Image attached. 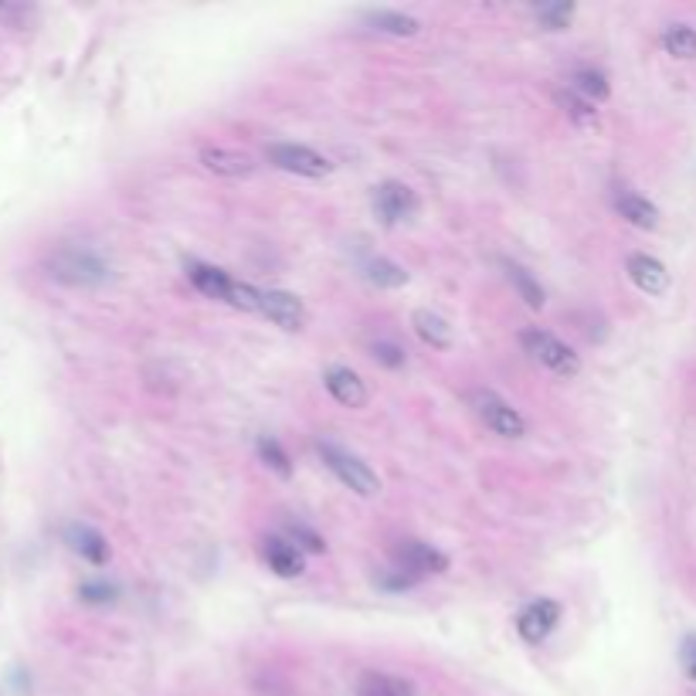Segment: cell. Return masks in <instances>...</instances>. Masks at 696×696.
Instances as JSON below:
<instances>
[{"instance_id":"5b68a950","label":"cell","mask_w":696,"mask_h":696,"mask_svg":"<svg viewBox=\"0 0 696 696\" xmlns=\"http://www.w3.org/2000/svg\"><path fill=\"white\" fill-rule=\"evenodd\" d=\"M269 160L276 163L279 170H286V174L309 177V180H320L333 170V163L326 157H320L316 150H309V146H296V143L269 146Z\"/></svg>"},{"instance_id":"f1b7e54d","label":"cell","mask_w":696,"mask_h":696,"mask_svg":"<svg viewBox=\"0 0 696 696\" xmlns=\"http://www.w3.org/2000/svg\"><path fill=\"white\" fill-rule=\"evenodd\" d=\"M79 595H82L85 601H92V605H102V601H113L116 591L109 588V584H82Z\"/></svg>"},{"instance_id":"ffe728a7","label":"cell","mask_w":696,"mask_h":696,"mask_svg":"<svg viewBox=\"0 0 696 696\" xmlns=\"http://www.w3.org/2000/svg\"><path fill=\"white\" fill-rule=\"evenodd\" d=\"M571 85L581 99L591 102V106H595V102H605L608 92H612L608 89V79L601 72H595V68H578V72L571 75Z\"/></svg>"},{"instance_id":"d4e9b609","label":"cell","mask_w":696,"mask_h":696,"mask_svg":"<svg viewBox=\"0 0 696 696\" xmlns=\"http://www.w3.org/2000/svg\"><path fill=\"white\" fill-rule=\"evenodd\" d=\"M259 455H262L265 466L276 469L279 476H289V472H292V466H289V455L282 452V445L276 442V438L262 435V438H259Z\"/></svg>"},{"instance_id":"44dd1931","label":"cell","mask_w":696,"mask_h":696,"mask_svg":"<svg viewBox=\"0 0 696 696\" xmlns=\"http://www.w3.org/2000/svg\"><path fill=\"white\" fill-rule=\"evenodd\" d=\"M506 276H510V282H513V289L520 292V299L523 303H527L530 309H544V289H540V282L530 276L527 269H520V265H506Z\"/></svg>"},{"instance_id":"52a82bcc","label":"cell","mask_w":696,"mask_h":696,"mask_svg":"<svg viewBox=\"0 0 696 696\" xmlns=\"http://www.w3.org/2000/svg\"><path fill=\"white\" fill-rule=\"evenodd\" d=\"M557 622H561V605H557V601H551V598H540V601H530V605L520 612L517 632L523 635V642L537 646V642H544L547 635L554 632Z\"/></svg>"},{"instance_id":"277c9868","label":"cell","mask_w":696,"mask_h":696,"mask_svg":"<svg viewBox=\"0 0 696 696\" xmlns=\"http://www.w3.org/2000/svg\"><path fill=\"white\" fill-rule=\"evenodd\" d=\"M320 455L343 486H350L360 496H377L381 483H377V476L367 462H360L357 455H350L347 449H337V445H330V442H320Z\"/></svg>"},{"instance_id":"7402d4cb","label":"cell","mask_w":696,"mask_h":696,"mask_svg":"<svg viewBox=\"0 0 696 696\" xmlns=\"http://www.w3.org/2000/svg\"><path fill=\"white\" fill-rule=\"evenodd\" d=\"M367 279L381 289H401L408 282V272L391 259H374L371 265H367Z\"/></svg>"},{"instance_id":"4fadbf2b","label":"cell","mask_w":696,"mask_h":696,"mask_svg":"<svg viewBox=\"0 0 696 696\" xmlns=\"http://www.w3.org/2000/svg\"><path fill=\"white\" fill-rule=\"evenodd\" d=\"M65 540H68V547H72L75 554L85 557L89 564H96L102 567L109 561V544H106V537L99 534V530H92V527H68L65 530Z\"/></svg>"},{"instance_id":"83f0119b","label":"cell","mask_w":696,"mask_h":696,"mask_svg":"<svg viewBox=\"0 0 696 696\" xmlns=\"http://www.w3.org/2000/svg\"><path fill=\"white\" fill-rule=\"evenodd\" d=\"M377 686H381V696H418V690L401 676H377Z\"/></svg>"},{"instance_id":"9c48e42d","label":"cell","mask_w":696,"mask_h":696,"mask_svg":"<svg viewBox=\"0 0 696 696\" xmlns=\"http://www.w3.org/2000/svg\"><path fill=\"white\" fill-rule=\"evenodd\" d=\"M398 564H401V571L411 574L415 581L421 574H442L445 567H449L445 554H438L435 547L421 544V540H405V544L398 547Z\"/></svg>"},{"instance_id":"8992f818","label":"cell","mask_w":696,"mask_h":696,"mask_svg":"<svg viewBox=\"0 0 696 696\" xmlns=\"http://www.w3.org/2000/svg\"><path fill=\"white\" fill-rule=\"evenodd\" d=\"M374 211L384 225H401V221H411L418 211V197L411 187L398 184V180H388L374 191Z\"/></svg>"},{"instance_id":"ac0fdd59","label":"cell","mask_w":696,"mask_h":696,"mask_svg":"<svg viewBox=\"0 0 696 696\" xmlns=\"http://www.w3.org/2000/svg\"><path fill=\"white\" fill-rule=\"evenodd\" d=\"M367 24L377 31V34H391V38H411L418 31V21L401 11H371L364 17Z\"/></svg>"},{"instance_id":"1f68e13d","label":"cell","mask_w":696,"mask_h":696,"mask_svg":"<svg viewBox=\"0 0 696 696\" xmlns=\"http://www.w3.org/2000/svg\"><path fill=\"white\" fill-rule=\"evenodd\" d=\"M357 696H381V686H377V676H364V683H360Z\"/></svg>"},{"instance_id":"484cf974","label":"cell","mask_w":696,"mask_h":696,"mask_svg":"<svg viewBox=\"0 0 696 696\" xmlns=\"http://www.w3.org/2000/svg\"><path fill=\"white\" fill-rule=\"evenodd\" d=\"M228 303L235 309H245V313H259V309H262V292L245 286V282H231Z\"/></svg>"},{"instance_id":"ba28073f","label":"cell","mask_w":696,"mask_h":696,"mask_svg":"<svg viewBox=\"0 0 696 696\" xmlns=\"http://www.w3.org/2000/svg\"><path fill=\"white\" fill-rule=\"evenodd\" d=\"M262 316H269L272 323L282 326V330H303L306 326V306L299 296L292 292H282V289H269L262 292Z\"/></svg>"},{"instance_id":"5bb4252c","label":"cell","mask_w":696,"mask_h":696,"mask_svg":"<svg viewBox=\"0 0 696 696\" xmlns=\"http://www.w3.org/2000/svg\"><path fill=\"white\" fill-rule=\"evenodd\" d=\"M187 279L194 282L197 292H204L208 299H225L228 303V292H231V279L228 272L214 269V265H201V262H191L187 265Z\"/></svg>"},{"instance_id":"4316f807","label":"cell","mask_w":696,"mask_h":696,"mask_svg":"<svg viewBox=\"0 0 696 696\" xmlns=\"http://www.w3.org/2000/svg\"><path fill=\"white\" fill-rule=\"evenodd\" d=\"M371 357L377 360V364L391 367V371L405 367V350H401L398 343H391V340H377V343H371Z\"/></svg>"},{"instance_id":"cb8c5ba5","label":"cell","mask_w":696,"mask_h":696,"mask_svg":"<svg viewBox=\"0 0 696 696\" xmlns=\"http://www.w3.org/2000/svg\"><path fill=\"white\" fill-rule=\"evenodd\" d=\"M571 17H574V4H544V7H537V21L544 24L547 31H561L571 24Z\"/></svg>"},{"instance_id":"30bf717a","label":"cell","mask_w":696,"mask_h":696,"mask_svg":"<svg viewBox=\"0 0 696 696\" xmlns=\"http://www.w3.org/2000/svg\"><path fill=\"white\" fill-rule=\"evenodd\" d=\"M323 384H326V391L333 394V401L343 408H364L367 405V384L360 381V374L350 371V367H330Z\"/></svg>"},{"instance_id":"7a4b0ae2","label":"cell","mask_w":696,"mask_h":696,"mask_svg":"<svg viewBox=\"0 0 696 696\" xmlns=\"http://www.w3.org/2000/svg\"><path fill=\"white\" fill-rule=\"evenodd\" d=\"M469 398V408L476 411V418L483 421L489 432H496L500 438H523L527 435V421L510 401H503L496 391H486V388H476L466 394Z\"/></svg>"},{"instance_id":"9a60e30c","label":"cell","mask_w":696,"mask_h":696,"mask_svg":"<svg viewBox=\"0 0 696 696\" xmlns=\"http://www.w3.org/2000/svg\"><path fill=\"white\" fill-rule=\"evenodd\" d=\"M265 561H269V567L279 578H299L303 574V554H299V547H292L279 537L265 540Z\"/></svg>"},{"instance_id":"6da1fadb","label":"cell","mask_w":696,"mask_h":696,"mask_svg":"<svg viewBox=\"0 0 696 696\" xmlns=\"http://www.w3.org/2000/svg\"><path fill=\"white\" fill-rule=\"evenodd\" d=\"M51 279L65 282V286H102L109 279V265L89 248H62L51 255L48 262Z\"/></svg>"},{"instance_id":"e0dca14e","label":"cell","mask_w":696,"mask_h":696,"mask_svg":"<svg viewBox=\"0 0 696 696\" xmlns=\"http://www.w3.org/2000/svg\"><path fill=\"white\" fill-rule=\"evenodd\" d=\"M615 208L618 214H622L629 225L635 228H656L659 225V211H656V204H649L646 197H639V194H632V191H622L615 197Z\"/></svg>"},{"instance_id":"3957f363","label":"cell","mask_w":696,"mask_h":696,"mask_svg":"<svg viewBox=\"0 0 696 696\" xmlns=\"http://www.w3.org/2000/svg\"><path fill=\"white\" fill-rule=\"evenodd\" d=\"M520 343L523 350H527L530 357L537 360V364H544L547 371L561 374V377H574L581 371V357L574 354L567 343H561L554 337V333L547 330H523L520 333Z\"/></svg>"},{"instance_id":"d6986e66","label":"cell","mask_w":696,"mask_h":696,"mask_svg":"<svg viewBox=\"0 0 696 696\" xmlns=\"http://www.w3.org/2000/svg\"><path fill=\"white\" fill-rule=\"evenodd\" d=\"M557 106L564 109L567 113V119H571L574 126H584V130H588V126H595L598 123V109L591 106L588 99H581L578 92L574 89H567V92H557Z\"/></svg>"},{"instance_id":"603a6c76","label":"cell","mask_w":696,"mask_h":696,"mask_svg":"<svg viewBox=\"0 0 696 696\" xmlns=\"http://www.w3.org/2000/svg\"><path fill=\"white\" fill-rule=\"evenodd\" d=\"M663 45L669 55L676 58H693L696 55V31L686 28V24H676V28H669L663 34Z\"/></svg>"},{"instance_id":"7c38bea8","label":"cell","mask_w":696,"mask_h":696,"mask_svg":"<svg viewBox=\"0 0 696 696\" xmlns=\"http://www.w3.org/2000/svg\"><path fill=\"white\" fill-rule=\"evenodd\" d=\"M629 279L642 292H649V296H659V292H666V286H669L666 265L659 259H652V255H632V259H629Z\"/></svg>"},{"instance_id":"4dcf8cb0","label":"cell","mask_w":696,"mask_h":696,"mask_svg":"<svg viewBox=\"0 0 696 696\" xmlns=\"http://www.w3.org/2000/svg\"><path fill=\"white\" fill-rule=\"evenodd\" d=\"M683 663H686V673H690L693 680H696V635H693V639H686V646H683Z\"/></svg>"},{"instance_id":"f546056e","label":"cell","mask_w":696,"mask_h":696,"mask_svg":"<svg viewBox=\"0 0 696 696\" xmlns=\"http://www.w3.org/2000/svg\"><path fill=\"white\" fill-rule=\"evenodd\" d=\"M292 537H296V540H303V547H306V551H313V554H320L323 547H326L323 540L316 537L313 530H306V527H292Z\"/></svg>"},{"instance_id":"8fae6325","label":"cell","mask_w":696,"mask_h":696,"mask_svg":"<svg viewBox=\"0 0 696 696\" xmlns=\"http://www.w3.org/2000/svg\"><path fill=\"white\" fill-rule=\"evenodd\" d=\"M201 163H204V170L221 174V177H248L255 170V160L248 157V153L225 150V146H204Z\"/></svg>"},{"instance_id":"2e32d148","label":"cell","mask_w":696,"mask_h":696,"mask_svg":"<svg viewBox=\"0 0 696 696\" xmlns=\"http://www.w3.org/2000/svg\"><path fill=\"white\" fill-rule=\"evenodd\" d=\"M411 323H415V333L428 343V347H435V350L452 347V326L438 313H432V309H415Z\"/></svg>"}]
</instances>
